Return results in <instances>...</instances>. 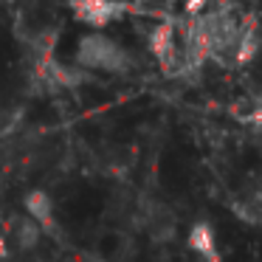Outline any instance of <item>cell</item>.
<instances>
[{"label": "cell", "mask_w": 262, "mask_h": 262, "mask_svg": "<svg viewBox=\"0 0 262 262\" xmlns=\"http://www.w3.org/2000/svg\"><path fill=\"white\" fill-rule=\"evenodd\" d=\"M76 65L82 71H102V74H113V76H124L136 68V59L124 46H119L116 40L99 34H85L76 46Z\"/></svg>", "instance_id": "6da1fadb"}, {"label": "cell", "mask_w": 262, "mask_h": 262, "mask_svg": "<svg viewBox=\"0 0 262 262\" xmlns=\"http://www.w3.org/2000/svg\"><path fill=\"white\" fill-rule=\"evenodd\" d=\"M71 6H74L76 20L91 29H104L116 23L127 9L124 3H116V0H71Z\"/></svg>", "instance_id": "7a4b0ae2"}, {"label": "cell", "mask_w": 262, "mask_h": 262, "mask_svg": "<svg viewBox=\"0 0 262 262\" xmlns=\"http://www.w3.org/2000/svg\"><path fill=\"white\" fill-rule=\"evenodd\" d=\"M189 251L200 256L203 262H220V248H217V234L211 228V223H194L186 234Z\"/></svg>", "instance_id": "3957f363"}, {"label": "cell", "mask_w": 262, "mask_h": 262, "mask_svg": "<svg viewBox=\"0 0 262 262\" xmlns=\"http://www.w3.org/2000/svg\"><path fill=\"white\" fill-rule=\"evenodd\" d=\"M149 48H152L155 59H158L164 68H175L178 65L181 51H178L172 26H158V29H152V34H149Z\"/></svg>", "instance_id": "277c9868"}, {"label": "cell", "mask_w": 262, "mask_h": 262, "mask_svg": "<svg viewBox=\"0 0 262 262\" xmlns=\"http://www.w3.org/2000/svg\"><path fill=\"white\" fill-rule=\"evenodd\" d=\"M23 209L26 217H31L40 228H54V200L48 192H42V189L29 192L23 198Z\"/></svg>", "instance_id": "5b68a950"}, {"label": "cell", "mask_w": 262, "mask_h": 262, "mask_svg": "<svg viewBox=\"0 0 262 262\" xmlns=\"http://www.w3.org/2000/svg\"><path fill=\"white\" fill-rule=\"evenodd\" d=\"M12 237H14V243H17V248L20 251H31V248H37L40 245V239H42V228L37 226L31 217H17L14 220V226H12Z\"/></svg>", "instance_id": "8992f818"}, {"label": "cell", "mask_w": 262, "mask_h": 262, "mask_svg": "<svg viewBox=\"0 0 262 262\" xmlns=\"http://www.w3.org/2000/svg\"><path fill=\"white\" fill-rule=\"evenodd\" d=\"M256 51H259V37H256V31L243 29L239 37H237V42H234V51H231V59H228V62L245 65V62H251V59L256 57Z\"/></svg>", "instance_id": "52a82bcc"}, {"label": "cell", "mask_w": 262, "mask_h": 262, "mask_svg": "<svg viewBox=\"0 0 262 262\" xmlns=\"http://www.w3.org/2000/svg\"><path fill=\"white\" fill-rule=\"evenodd\" d=\"M245 121H251V124H259V127H262V102L254 104V110L245 116Z\"/></svg>", "instance_id": "ba28073f"}]
</instances>
